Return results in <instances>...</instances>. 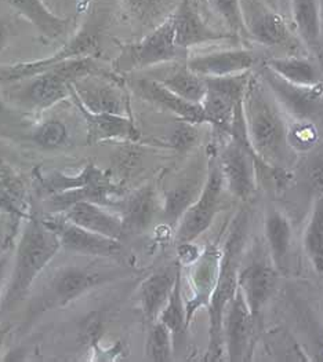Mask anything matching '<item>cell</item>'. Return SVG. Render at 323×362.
I'll return each mask as SVG.
<instances>
[{
	"instance_id": "1",
	"label": "cell",
	"mask_w": 323,
	"mask_h": 362,
	"mask_svg": "<svg viewBox=\"0 0 323 362\" xmlns=\"http://www.w3.org/2000/svg\"><path fill=\"white\" fill-rule=\"evenodd\" d=\"M61 250L57 235L42 219L30 214L23 221L0 303V314L14 310L27 299L35 281Z\"/></svg>"
},
{
	"instance_id": "2",
	"label": "cell",
	"mask_w": 323,
	"mask_h": 362,
	"mask_svg": "<svg viewBox=\"0 0 323 362\" xmlns=\"http://www.w3.org/2000/svg\"><path fill=\"white\" fill-rule=\"evenodd\" d=\"M243 113L250 146L259 160L288 168L293 151L288 142V124L273 94L260 80L250 78L243 95Z\"/></svg>"
},
{
	"instance_id": "3",
	"label": "cell",
	"mask_w": 323,
	"mask_h": 362,
	"mask_svg": "<svg viewBox=\"0 0 323 362\" xmlns=\"http://www.w3.org/2000/svg\"><path fill=\"white\" fill-rule=\"evenodd\" d=\"M246 230L247 216L241 214L234 222L232 230L221 248L222 255L218 279L206 308L209 313V344L205 354V361H220L224 353L222 322L227 308L238 289V273L242 264Z\"/></svg>"
},
{
	"instance_id": "4",
	"label": "cell",
	"mask_w": 323,
	"mask_h": 362,
	"mask_svg": "<svg viewBox=\"0 0 323 362\" xmlns=\"http://www.w3.org/2000/svg\"><path fill=\"white\" fill-rule=\"evenodd\" d=\"M116 276L113 269L91 262L61 266L49 279L42 295L36 298V311L42 313L64 308L84 293L107 284Z\"/></svg>"
},
{
	"instance_id": "5",
	"label": "cell",
	"mask_w": 323,
	"mask_h": 362,
	"mask_svg": "<svg viewBox=\"0 0 323 362\" xmlns=\"http://www.w3.org/2000/svg\"><path fill=\"white\" fill-rule=\"evenodd\" d=\"M103 52V35L94 23L83 25L61 46L60 50L42 59L0 65V83H14L39 75L54 65L74 58H97Z\"/></svg>"
},
{
	"instance_id": "6",
	"label": "cell",
	"mask_w": 323,
	"mask_h": 362,
	"mask_svg": "<svg viewBox=\"0 0 323 362\" xmlns=\"http://www.w3.org/2000/svg\"><path fill=\"white\" fill-rule=\"evenodd\" d=\"M8 86L4 100L27 112L40 113L71 98V83L55 66L32 78L10 83Z\"/></svg>"
},
{
	"instance_id": "7",
	"label": "cell",
	"mask_w": 323,
	"mask_h": 362,
	"mask_svg": "<svg viewBox=\"0 0 323 362\" xmlns=\"http://www.w3.org/2000/svg\"><path fill=\"white\" fill-rule=\"evenodd\" d=\"M224 187L225 183L218 161L213 160L209 165L208 177L199 192V196L178 221L176 230V240L178 244L193 243L212 226L215 215L221 208Z\"/></svg>"
},
{
	"instance_id": "8",
	"label": "cell",
	"mask_w": 323,
	"mask_h": 362,
	"mask_svg": "<svg viewBox=\"0 0 323 362\" xmlns=\"http://www.w3.org/2000/svg\"><path fill=\"white\" fill-rule=\"evenodd\" d=\"M187 55L176 43L173 14L119 55V69H145Z\"/></svg>"
},
{
	"instance_id": "9",
	"label": "cell",
	"mask_w": 323,
	"mask_h": 362,
	"mask_svg": "<svg viewBox=\"0 0 323 362\" xmlns=\"http://www.w3.org/2000/svg\"><path fill=\"white\" fill-rule=\"evenodd\" d=\"M208 91L202 101L205 124H210L215 131L231 135L232 123L238 106L242 104L243 95L249 84V72L224 76L205 78Z\"/></svg>"
},
{
	"instance_id": "10",
	"label": "cell",
	"mask_w": 323,
	"mask_h": 362,
	"mask_svg": "<svg viewBox=\"0 0 323 362\" xmlns=\"http://www.w3.org/2000/svg\"><path fill=\"white\" fill-rule=\"evenodd\" d=\"M42 221L57 235L61 248L76 255L109 258L122 251V241L81 228L61 212H49Z\"/></svg>"
},
{
	"instance_id": "11",
	"label": "cell",
	"mask_w": 323,
	"mask_h": 362,
	"mask_svg": "<svg viewBox=\"0 0 323 362\" xmlns=\"http://www.w3.org/2000/svg\"><path fill=\"white\" fill-rule=\"evenodd\" d=\"M218 165L225 189L241 202H249L257 189V156L241 144L231 139L218 156Z\"/></svg>"
},
{
	"instance_id": "12",
	"label": "cell",
	"mask_w": 323,
	"mask_h": 362,
	"mask_svg": "<svg viewBox=\"0 0 323 362\" xmlns=\"http://www.w3.org/2000/svg\"><path fill=\"white\" fill-rule=\"evenodd\" d=\"M256 328V321L249 310L242 291L237 289L231 299L222 322L224 349L231 362L249 360L251 354V339Z\"/></svg>"
},
{
	"instance_id": "13",
	"label": "cell",
	"mask_w": 323,
	"mask_h": 362,
	"mask_svg": "<svg viewBox=\"0 0 323 362\" xmlns=\"http://www.w3.org/2000/svg\"><path fill=\"white\" fill-rule=\"evenodd\" d=\"M71 98L94 113L130 115L126 94L104 76H90L72 83Z\"/></svg>"
},
{
	"instance_id": "14",
	"label": "cell",
	"mask_w": 323,
	"mask_h": 362,
	"mask_svg": "<svg viewBox=\"0 0 323 362\" xmlns=\"http://www.w3.org/2000/svg\"><path fill=\"white\" fill-rule=\"evenodd\" d=\"M278 277L279 272L272 262L268 263L264 259H253L239 267L238 286L256 324L276 289Z\"/></svg>"
},
{
	"instance_id": "15",
	"label": "cell",
	"mask_w": 323,
	"mask_h": 362,
	"mask_svg": "<svg viewBox=\"0 0 323 362\" xmlns=\"http://www.w3.org/2000/svg\"><path fill=\"white\" fill-rule=\"evenodd\" d=\"M221 255L222 251L218 247L209 245L202 251L198 260L191 264L192 270L189 273V284L192 288V295L189 299H186L188 325L196 311L200 308H208L209 305L218 279Z\"/></svg>"
},
{
	"instance_id": "16",
	"label": "cell",
	"mask_w": 323,
	"mask_h": 362,
	"mask_svg": "<svg viewBox=\"0 0 323 362\" xmlns=\"http://www.w3.org/2000/svg\"><path fill=\"white\" fill-rule=\"evenodd\" d=\"M173 21L176 43L184 50L232 37V35H227L209 25L192 0H180L173 13Z\"/></svg>"
},
{
	"instance_id": "17",
	"label": "cell",
	"mask_w": 323,
	"mask_h": 362,
	"mask_svg": "<svg viewBox=\"0 0 323 362\" xmlns=\"http://www.w3.org/2000/svg\"><path fill=\"white\" fill-rule=\"evenodd\" d=\"M78 107L81 119L86 124L87 142L90 145L101 144L107 141L137 142L141 138V132L137 129L135 120L130 115L115 113H94L84 106L74 101Z\"/></svg>"
},
{
	"instance_id": "18",
	"label": "cell",
	"mask_w": 323,
	"mask_h": 362,
	"mask_svg": "<svg viewBox=\"0 0 323 362\" xmlns=\"http://www.w3.org/2000/svg\"><path fill=\"white\" fill-rule=\"evenodd\" d=\"M135 91L144 100L176 115L181 122L195 126L205 124L203 107L178 97L157 78H140L135 83Z\"/></svg>"
},
{
	"instance_id": "19",
	"label": "cell",
	"mask_w": 323,
	"mask_h": 362,
	"mask_svg": "<svg viewBox=\"0 0 323 362\" xmlns=\"http://www.w3.org/2000/svg\"><path fill=\"white\" fill-rule=\"evenodd\" d=\"M256 64L254 54L249 50H222L195 55L187 66L203 78H224L249 72Z\"/></svg>"
},
{
	"instance_id": "20",
	"label": "cell",
	"mask_w": 323,
	"mask_h": 362,
	"mask_svg": "<svg viewBox=\"0 0 323 362\" xmlns=\"http://www.w3.org/2000/svg\"><path fill=\"white\" fill-rule=\"evenodd\" d=\"M181 264H170L162 267L148 276L138 286V299L144 318L151 324L155 322L164 309L171 291L176 284L177 276L181 272Z\"/></svg>"
},
{
	"instance_id": "21",
	"label": "cell",
	"mask_w": 323,
	"mask_h": 362,
	"mask_svg": "<svg viewBox=\"0 0 323 362\" xmlns=\"http://www.w3.org/2000/svg\"><path fill=\"white\" fill-rule=\"evenodd\" d=\"M60 212L75 225L90 232L103 234L119 241H122V238L126 235L120 215L109 212L100 204L78 202Z\"/></svg>"
},
{
	"instance_id": "22",
	"label": "cell",
	"mask_w": 323,
	"mask_h": 362,
	"mask_svg": "<svg viewBox=\"0 0 323 362\" xmlns=\"http://www.w3.org/2000/svg\"><path fill=\"white\" fill-rule=\"evenodd\" d=\"M42 190L47 192L49 196L64 193L69 190H78L84 187H100V189H113L123 190V187L112 180L107 171L98 168L96 164L89 163L83 167L79 174L68 175L60 171H50L39 175Z\"/></svg>"
},
{
	"instance_id": "23",
	"label": "cell",
	"mask_w": 323,
	"mask_h": 362,
	"mask_svg": "<svg viewBox=\"0 0 323 362\" xmlns=\"http://www.w3.org/2000/svg\"><path fill=\"white\" fill-rule=\"evenodd\" d=\"M261 78L267 83L273 97L286 105L288 109L300 119H305L321 101L323 94L321 84L312 87L290 84L283 78L276 76L268 68H264Z\"/></svg>"
},
{
	"instance_id": "24",
	"label": "cell",
	"mask_w": 323,
	"mask_h": 362,
	"mask_svg": "<svg viewBox=\"0 0 323 362\" xmlns=\"http://www.w3.org/2000/svg\"><path fill=\"white\" fill-rule=\"evenodd\" d=\"M18 16L35 26L47 40L61 39L72 21L55 16L43 0H4Z\"/></svg>"
},
{
	"instance_id": "25",
	"label": "cell",
	"mask_w": 323,
	"mask_h": 362,
	"mask_svg": "<svg viewBox=\"0 0 323 362\" xmlns=\"http://www.w3.org/2000/svg\"><path fill=\"white\" fill-rule=\"evenodd\" d=\"M157 208V193L151 186H144L132 193L123 202L122 212L119 214L126 234L142 233L147 230L155 218Z\"/></svg>"
},
{
	"instance_id": "26",
	"label": "cell",
	"mask_w": 323,
	"mask_h": 362,
	"mask_svg": "<svg viewBox=\"0 0 323 362\" xmlns=\"http://www.w3.org/2000/svg\"><path fill=\"white\" fill-rule=\"evenodd\" d=\"M264 232L268 244L269 257L275 269L283 273L288 266L292 247V223L289 218L279 209H268L264 221Z\"/></svg>"
},
{
	"instance_id": "27",
	"label": "cell",
	"mask_w": 323,
	"mask_h": 362,
	"mask_svg": "<svg viewBox=\"0 0 323 362\" xmlns=\"http://www.w3.org/2000/svg\"><path fill=\"white\" fill-rule=\"evenodd\" d=\"M0 212L27 219L30 215L24 181L8 163H0Z\"/></svg>"
},
{
	"instance_id": "28",
	"label": "cell",
	"mask_w": 323,
	"mask_h": 362,
	"mask_svg": "<svg viewBox=\"0 0 323 362\" xmlns=\"http://www.w3.org/2000/svg\"><path fill=\"white\" fill-rule=\"evenodd\" d=\"M292 14L297 32L311 52L321 46V6L319 0H292Z\"/></svg>"
},
{
	"instance_id": "29",
	"label": "cell",
	"mask_w": 323,
	"mask_h": 362,
	"mask_svg": "<svg viewBox=\"0 0 323 362\" xmlns=\"http://www.w3.org/2000/svg\"><path fill=\"white\" fill-rule=\"evenodd\" d=\"M246 32L267 47L285 46L290 40V30L282 16L275 11H261L246 24Z\"/></svg>"
},
{
	"instance_id": "30",
	"label": "cell",
	"mask_w": 323,
	"mask_h": 362,
	"mask_svg": "<svg viewBox=\"0 0 323 362\" xmlns=\"http://www.w3.org/2000/svg\"><path fill=\"white\" fill-rule=\"evenodd\" d=\"M266 68L276 76L290 84L301 87H312L319 84L318 72L314 64L300 57H279L271 58L266 62Z\"/></svg>"
},
{
	"instance_id": "31",
	"label": "cell",
	"mask_w": 323,
	"mask_h": 362,
	"mask_svg": "<svg viewBox=\"0 0 323 362\" xmlns=\"http://www.w3.org/2000/svg\"><path fill=\"white\" fill-rule=\"evenodd\" d=\"M302 248L314 270L323 277V194H318L302 234Z\"/></svg>"
},
{
	"instance_id": "32",
	"label": "cell",
	"mask_w": 323,
	"mask_h": 362,
	"mask_svg": "<svg viewBox=\"0 0 323 362\" xmlns=\"http://www.w3.org/2000/svg\"><path fill=\"white\" fill-rule=\"evenodd\" d=\"M157 80H159L163 86H166L178 97L193 104H202L208 91L206 78L189 69L187 65L180 66L171 71L169 75Z\"/></svg>"
},
{
	"instance_id": "33",
	"label": "cell",
	"mask_w": 323,
	"mask_h": 362,
	"mask_svg": "<svg viewBox=\"0 0 323 362\" xmlns=\"http://www.w3.org/2000/svg\"><path fill=\"white\" fill-rule=\"evenodd\" d=\"M135 23L152 29L170 17L180 0H119Z\"/></svg>"
},
{
	"instance_id": "34",
	"label": "cell",
	"mask_w": 323,
	"mask_h": 362,
	"mask_svg": "<svg viewBox=\"0 0 323 362\" xmlns=\"http://www.w3.org/2000/svg\"><path fill=\"white\" fill-rule=\"evenodd\" d=\"M27 136L32 144L45 151L62 149L71 142V131L60 119H47L32 126Z\"/></svg>"
},
{
	"instance_id": "35",
	"label": "cell",
	"mask_w": 323,
	"mask_h": 362,
	"mask_svg": "<svg viewBox=\"0 0 323 362\" xmlns=\"http://www.w3.org/2000/svg\"><path fill=\"white\" fill-rule=\"evenodd\" d=\"M181 280H183V277H181V272H180L177 276L174 288L171 291V295L158 318L171 331L174 341H176V339L183 337L188 328L186 299L183 296V281Z\"/></svg>"
},
{
	"instance_id": "36",
	"label": "cell",
	"mask_w": 323,
	"mask_h": 362,
	"mask_svg": "<svg viewBox=\"0 0 323 362\" xmlns=\"http://www.w3.org/2000/svg\"><path fill=\"white\" fill-rule=\"evenodd\" d=\"M173 350L174 337L171 331L159 320L151 322L145 341V357L154 362L171 361Z\"/></svg>"
},
{
	"instance_id": "37",
	"label": "cell",
	"mask_w": 323,
	"mask_h": 362,
	"mask_svg": "<svg viewBox=\"0 0 323 362\" xmlns=\"http://www.w3.org/2000/svg\"><path fill=\"white\" fill-rule=\"evenodd\" d=\"M199 192L193 185H181L167 192L164 197V206H163L164 215L169 219L178 222L183 214L187 211V208L196 200V197L199 196Z\"/></svg>"
},
{
	"instance_id": "38",
	"label": "cell",
	"mask_w": 323,
	"mask_h": 362,
	"mask_svg": "<svg viewBox=\"0 0 323 362\" xmlns=\"http://www.w3.org/2000/svg\"><path fill=\"white\" fill-rule=\"evenodd\" d=\"M318 141L317 127L305 122V119H300L293 124H288V142L293 152H307L314 148Z\"/></svg>"
},
{
	"instance_id": "39",
	"label": "cell",
	"mask_w": 323,
	"mask_h": 362,
	"mask_svg": "<svg viewBox=\"0 0 323 362\" xmlns=\"http://www.w3.org/2000/svg\"><path fill=\"white\" fill-rule=\"evenodd\" d=\"M220 18L230 26L232 32H246L241 0H209Z\"/></svg>"
},
{
	"instance_id": "40",
	"label": "cell",
	"mask_w": 323,
	"mask_h": 362,
	"mask_svg": "<svg viewBox=\"0 0 323 362\" xmlns=\"http://www.w3.org/2000/svg\"><path fill=\"white\" fill-rule=\"evenodd\" d=\"M23 221L16 215L0 212V254L11 250V244L18 237Z\"/></svg>"
},
{
	"instance_id": "41",
	"label": "cell",
	"mask_w": 323,
	"mask_h": 362,
	"mask_svg": "<svg viewBox=\"0 0 323 362\" xmlns=\"http://www.w3.org/2000/svg\"><path fill=\"white\" fill-rule=\"evenodd\" d=\"M43 1L55 16L64 20H69L72 23L76 20L78 16L84 13L83 0H43Z\"/></svg>"
},
{
	"instance_id": "42",
	"label": "cell",
	"mask_w": 323,
	"mask_h": 362,
	"mask_svg": "<svg viewBox=\"0 0 323 362\" xmlns=\"http://www.w3.org/2000/svg\"><path fill=\"white\" fill-rule=\"evenodd\" d=\"M195 124L181 122V124L171 132L170 145L178 151H186L195 145L198 139V131Z\"/></svg>"
},
{
	"instance_id": "43",
	"label": "cell",
	"mask_w": 323,
	"mask_h": 362,
	"mask_svg": "<svg viewBox=\"0 0 323 362\" xmlns=\"http://www.w3.org/2000/svg\"><path fill=\"white\" fill-rule=\"evenodd\" d=\"M18 116L17 113L8 106V103L0 94V134L4 132H14L18 129Z\"/></svg>"
},
{
	"instance_id": "44",
	"label": "cell",
	"mask_w": 323,
	"mask_h": 362,
	"mask_svg": "<svg viewBox=\"0 0 323 362\" xmlns=\"http://www.w3.org/2000/svg\"><path fill=\"white\" fill-rule=\"evenodd\" d=\"M308 180L318 194H323V156L317 157L308 165Z\"/></svg>"
},
{
	"instance_id": "45",
	"label": "cell",
	"mask_w": 323,
	"mask_h": 362,
	"mask_svg": "<svg viewBox=\"0 0 323 362\" xmlns=\"http://www.w3.org/2000/svg\"><path fill=\"white\" fill-rule=\"evenodd\" d=\"M178 245V263L181 266H191L202 254L199 248L193 245V243H181Z\"/></svg>"
},
{
	"instance_id": "46",
	"label": "cell",
	"mask_w": 323,
	"mask_h": 362,
	"mask_svg": "<svg viewBox=\"0 0 323 362\" xmlns=\"http://www.w3.org/2000/svg\"><path fill=\"white\" fill-rule=\"evenodd\" d=\"M11 259H13V255L10 254V250L0 254V303H1V299H3V295L6 291L8 276H10Z\"/></svg>"
},
{
	"instance_id": "47",
	"label": "cell",
	"mask_w": 323,
	"mask_h": 362,
	"mask_svg": "<svg viewBox=\"0 0 323 362\" xmlns=\"http://www.w3.org/2000/svg\"><path fill=\"white\" fill-rule=\"evenodd\" d=\"M14 35H16L14 25L7 20L0 18V52L8 46Z\"/></svg>"
},
{
	"instance_id": "48",
	"label": "cell",
	"mask_w": 323,
	"mask_h": 362,
	"mask_svg": "<svg viewBox=\"0 0 323 362\" xmlns=\"http://www.w3.org/2000/svg\"><path fill=\"white\" fill-rule=\"evenodd\" d=\"M14 156L13 148L0 136V163H10Z\"/></svg>"
},
{
	"instance_id": "49",
	"label": "cell",
	"mask_w": 323,
	"mask_h": 362,
	"mask_svg": "<svg viewBox=\"0 0 323 362\" xmlns=\"http://www.w3.org/2000/svg\"><path fill=\"white\" fill-rule=\"evenodd\" d=\"M7 335H8V328H1L0 327V350L4 346V341H6Z\"/></svg>"
},
{
	"instance_id": "50",
	"label": "cell",
	"mask_w": 323,
	"mask_h": 362,
	"mask_svg": "<svg viewBox=\"0 0 323 362\" xmlns=\"http://www.w3.org/2000/svg\"><path fill=\"white\" fill-rule=\"evenodd\" d=\"M91 1H93V0H83V7H84V13H86V10L89 8V6L91 4Z\"/></svg>"
},
{
	"instance_id": "51",
	"label": "cell",
	"mask_w": 323,
	"mask_h": 362,
	"mask_svg": "<svg viewBox=\"0 0 323 362\" xmlns=\"http://www.w3.org/2000/svg\"><path fill=\"white\" fill-rule=\"evenodd\" d=\"M199 1H203V3H206V1H209V0H199Z\"/></svg>"
}]
</instances>
